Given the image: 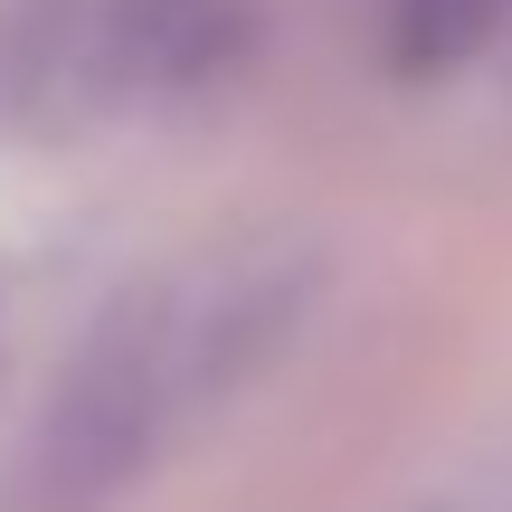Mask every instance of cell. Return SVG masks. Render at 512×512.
Masks as SVG:
<instances>
[{
	"mask_svg": "<svg viewBox=\"0 0 512 512\" xmlns=\"http://www.w3.org/2000/svg\"><path fill=\"white\" fill-rule=\"evenodd\" d=\"M190 418H200V399H190V370H181L171 275L124 285L86 323L76 361L48 380V399H38L29 437L10 456L0 512H105V503H124Z\"/></svg>",
	"mask_w": 512,
	"mask_h": 512,
	"instance_id": "6da1fadb",
	"label": "cell"
},
{
	"mask_svg": "<svg viewBox=\"0 0 512 512\" xmlns=\"http://www.w3.org/2000/svg\"><path fill=\"white\" fill-rule=\"evenodd\" d=\"M76 95L171 114L238 86L266 48V0H67Z\"/></svg>",
	"mask_w": 512,
	"mask_h": 512,
	"instance_id": "7a4b0ae2",
	"label": "cell"
},
{
	"mask_svg": "<svg viewBox=\"0 0 512 512\" xmlns=\"http://www.w3.org/2000/svg\"><path fill=\"white\" fill-rule=\"evenodd\" d=\"M370 29H380V67L399 86H446V76H465L475 57L503 48L512 0H380Z\"/></svg>",
	"mask_w": 512,
	"mask_h": 512,
	"instance_id": "3957f363",
	"label": "cell"
},
{
	"mask_svg": "<svg viewBox=\"0 0 512 512\" xmlns=\"http://www.w3.org/2000/svg\"><path fill=\"white\" fill-rule=\"evenodd\" d=\"M0 342H10V285H0Z\"/></svg>",
	"mask_w": 512,
	"mask_h": 512,
	"instance_id": "277c9868",
	"label": "cell"
}]
</instances>
